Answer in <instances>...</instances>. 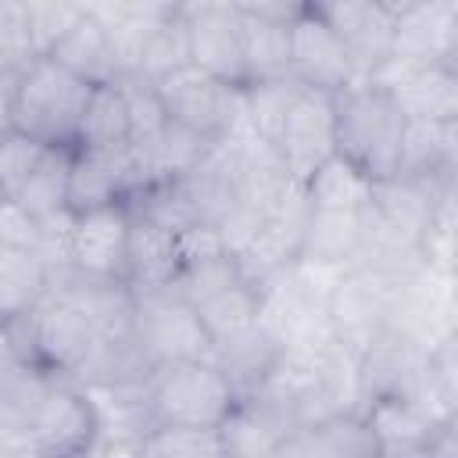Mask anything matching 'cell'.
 <instances>
[{
    "instance_id": "28",
    "label": "cell",
    "mask_w": 458,
    "mask_h": 458,
    "mask_svg": "<svg viewBox=\"0 0 458 458\" xmlns=\"http://www.w3.org/2000/svg\"><path fill=\"white\" fill-rule=\"evenodd\" d=\"M50 290V276L32 250L0 247V326L25 318Z\"/></svg>"
},
{
    "instance_id": "45",
    "label": "cell",
    "mask_w": 458,
    "mask_h": 458,
    "mask_svg": "<svg viewBox=\"0 0 458 458\" xmlns=\"http://www.w3.org/2000/svg\"><path fill=\"white\" fill-rule=\"evenodd\" d=\"M18 75H21V72H18ZM18 75L0 72V132L11 129V107H14V82H18Z\"/></svg>"
},
{
    "instance_id": "13",
    "label": "cell",
    "mask_w": 458,
    "mask_h": 458,
    "mask_svg": "<svg viewBox=\"0 0 458 458\" xmlns=\"http://www.w3.org/2000/svg\"><path fill=\"white\" fill-rule=\"evenodd\" d=\"M276 154L286 165L293 182H308V175L336 154V100L326 89H304L290 107L279 136Z\"/></svg>"
},
{
    "instance_id": "7",
    "label": "cell",
    "mask_w": 458,
    "mask_h": 458,
    "mask_svg": "<svg viewBox=\"0 0 458 458\" xmlns=\"http://www.w3.org/2000/svg\"><path fill=\"white\" fill-rule=\"evenodd\" d=\"M401 276L404 272H383V268H369V265L347 268L336 279L329 304H326V318H329L333 336L340 344L361 351L376 333H383L390 326L394 290H397Z\"/></svg>"
},
{
    "instance_id": "11",
    "label": "cell",
    "mask_w": 458,
    "mask_h": 458,
    "mask_svg": "<svg viewBox=\"0 0 458 458\" xmlns=\"http://www.w3.org/2000/svg\"><path fill=\"white\" fill-rule=\"evenodd\" d=\"M429 351L433 347H422L390 326L383 333H376L358 351V415L372 401H386V397L415 401Z\"/></svg>"
},
{
    "instance_id": "36",
    "label": "cell",
    "mask_w": 458,
    "mask_h": 458,
    "mask_svg": "<svg viewBox=\"0 0 458 458\" xmlns=\"http://www.w3.org/2000/svg\"><path fill=\"white\" fill-rule=\"evenodd\" d=\"M118 86H122L125 111H129V147L136 150V157H143L157 143L161 129L168 125V114H165V107H161V100H157L150 82H143V79H118Z\"/></svg>"
},
{
    "instance_id": "39",
    "label": "cell",
    "mask_w": 458,
    "mask_h": 458,
    "mask_svg": "<svg viewBox=\"0 0 458 458\" xmlns=\"http://www.w3.org/2000/svg\"><path fill=\"white\" fill-rule=\"evenodd\" d=\"M458 215H454V190H444L429 211V222L419 236V261L433 272H447L454 276V229Z\"/></svg>"
},
{
    "instance_id": "9",
    "label": "cell",
    "mask_w": 458,
    "mask_h": 458,
    "mask_svg": "<svg viewBox=\"0 0 458 458\" xmlns=\"http://www.w3.org/2000/svg\"><path fill=\"white\" fill-rule=\"evenodd\" d=\"M454 276L433 272L426 265H415L397 279L394 308H390V329L411 336L422 347H437L454 336Z\"/></svg>"
},
{
    "instance_id": "26",
    "label": "cell",
    "mask_w": 458,
    "mask_h": 458,
    "mask_svg": "<svg viewBox=\"0 0 458 458\" xmlns=\"http://www.w3.org/2000/svg\"><path fill=\"white\" fill-rule=\"evenodd\" d=\"M208 150H211V140H204V136H197L193 129H186V125H179V122L168 118V125L161 129L157 143L140 157L147 190L175 186L179 179H186V175L204 161ZM140 197H143V193H140Z\"/></svg>"
},
{
    "instance_id": "10",
    "label": "cell",
    "mask_w": 458,
    "mask_h": 458,
    "mask_svg": "<svg viewBox=\"0 0 458 458\" xmlns=\"http://www.w3.org/2000/svg\"><path fill=\"white\" fill-rule=\"evenodd\" d=\"M372 86L386 89L404 122H458V64H404L397 57L383 61Z\"/></svg>"
},
{
    "instance_id": "6",
    "label": "cell",
    "mask_w": 458,
    "mask_h": 458,
    "mask_svg": "<svg viewBox=\"0 0 458 458\" xmlns=\"http://www.w3.org/2000/svg\"><path fill=\"white\" fill-rule=\"evenodd\" d=\"M165 114L197 136L218 143L243 125V86H229L193 64L154 82Z\"/></svg>"
},
{
    "instance_id": "2",
    "label": "cell",
    "mask_w": 458,
    "mask_h": 458,
    "mask_svg": "<svg viewBox=\"0 0 458 458\" xmlns=\"http://www.w3.org/2000/svg\"><path fill=\"white\" fill-rule=\"evenodd\" d=\"M89 93L93 82L79 79L50 57H36L14 82L11 129L43 147H75Z\"/></svg>"
},
{
    "instance_id": "25",
    "label": "cell",
    "mask_w": 458,
    "mask_h": 458,
    "mask_svg": "<svg viewBox=\"0 0 458 458\" xmlns=\"http://www.w3.org/2000/svg\"><path fill=\"white\" fill-rule=\"evenodd\" d=\"M304 197L311 204V211H340V215H361L372 200V179L354 168L351 161H344L340 154H333L329 161H322L308 182H304Z\"/></svg>"
},
{
    "instance_id": "42",
    "label": "cell",
    "mask_w": 458,
    "mask_h": 458,
    "mask_svg": "<svg viewBox=\"0 0 458 458\" xmlns=\"http://www.w3.org/2000/svg\"><path fill=\"white\" fill-rule=\"evenodd\" d=\"M43 154H47L43 143H36V140H29L14 129L0 132V193L14 197L18 186L29 179V172L39 165Z\"/></svg>"
},
{
    "instance_id": "33",
    "label": "cell",
    "mask_w": 458,
    "mask_h": 458,
    "mask_svg": "<svg viewBox=\"0 0 458 458\" xmlns=\"http://www.w3.org/2000/svg\"><path fill=\"white\" fill-rule=\"evenodd\" d=\"M365 426L372 429L379 451L386 447H408V444H426L433 433V419L408 397H386V401H372L361 411Z\"/></svg>"
},
{
    "instance_id": "3",
    "label": "cell",
    "mask_w": 458,
    "mask_h": 458,
    "mask_svg": "<svg viewBox=\"0 0 458 458\" xmlns=\"http://www.w3.org/2000/svg\"><path fill=\"white\" fill-rule=\"evenodd\" d=\"M236 404H240L236 386L211 358L161 365L147 379L150 426L222 429L225 419L236 411Z\"/></svg>"
},
{
    "instance_id": "49",
    "label": "cell",
    "mask_w": 458,
    "mask_h": 458,
    "mask_svg": "<svg viewBox=\"0 0 458 458\" xmlns=\"http://www.w3.org/2000/svg\"><path fill=\"white\" fill-rule=\"evenodd\" d=\"M372 458H379V454H372Z\"/></svg>"
},
{
    "instance_id": "35",
    "label": "cell",
    "mask_w": 458,
    "mask_h": 458,
    "mask_svg": "<svg viewBox=\"0 0 458 458\" xmlns=\"http://www.w3.org/2000/svg\"><path fill=\"white\" fill-rule=\"evenodd\" d=\"M129 458H225L218 429L150 426L129 451Z\"/></svg>"
},
{
    "instance_id": "8",
    "label": "cell",
    "mask_w": 458,
    "mask_h": 458,
    "mask_svg": "<svg viewBox=\"0 0 458 458\" xmlns=\"http://www.w3.org/2000/svg\"><path fill=\"white\" fill-rule=\"evenodd\" d=\"M97 444H100V415L89 390L57 376L29 426V447L39 458H82Z\"/></svg>"
},
{
    "instance_id": "47",
    "label": "cell",
    "mask_w": 458,
    "mask_h": 458,
    "mask_svg": "<svg viewBox=\"0 0 458 458\" xmlns=\"http://www.w3.org/2000/svg\"><path fill=\"white\" fill-rule=\"evenodd\" d=\"M0 458H39L32 447H21V451H0Z\"/></svg>"
},
{
    "instance_id": "46",
    "label": "cell",
    "mask_w": 458,
    "mask_h": 458,
    "mask_svg": "<svg viewBox=\"0 0 458 458\" xmlns=\"http://www.w3.org/2000/svg\"><path fill=\"white\" fill-rule=\"evenodd\" d=\"M379 458H429L426 444H408V447H386L379 451Z\"/></svg>"
},
{
    "instance_id": "48",
    "label": "cell",
    "mask_w": 458,
    "mask_h": 458,
    "mask_svg": "<svg viewBox=\"0 0 458 458\" xmlns=\"http://www.w3.org/2000/svg\"><path fill=\"white\" fill-rule=\"evenodd\" d=\"M247 458H283V454H279V447H276V451H261V454H247Z\"/></svg>"
},
{
    "instance_id": "44",
    "label": "cell",
    "mask_w": 458,
    "mask_h": 458,
    "mask_svg": "<svg viewBox=\"0 0 458 458\" xmlns=\"http://www.w3.org/2000/svg\"><path fill=\"white\" fill-rule=\"evenodd\" d=\"M426 454L429 458H458V415L433 426V433L426 440Z\"/></svg>"
},
{
    "instance_id": "18",
    "label": "cell",
    "mask_w": 458,
    "mask_h": 458,
    "mask_svg": "<svg viewBox=\"0 0 458 458\" xmlns=\"http://www.w3.org/2000/svg\"><path fill=\"white\" fill-rule=\"evenodd\" d=\"M129 204H107L86 215H75L72 229V272L89 279L125 283V250H129Z\"/></svg>"
},
{
    "instance_id": "21",
    "label": "cell",
    "mask_w": 458,
    "mask_h": 458,
    "mask_svg": "<svg viewBox=\"0 0 458 458\" xmlns=\"http://www.w3.org/2000/svg\"><path fill=\"white\" fill-rule=\"evenodd\" d=\"M54 379L57 376L18 354L0 361V451L29 447V426Z\"/></svg>"
},
{
    "instance_id": "12",
    "label": "cell",
    "mask_w": 458,
    "mask_h": 458,
    "mask_svg": "<svg viewBox=\"0 0 458 458\" xmlns=\"http://www.w3.org/2000/svg\"><path fill=\"white\" fill-rule=\"evenodd\" d=\"M394 54L404 64H458V0H390Z\"/></svg>"
},
{
    "instance_id": "40",
    "label": "cell",
    "mask_w": 458,
    "mask_h": 458,
    "mask_svg": "<svg viewBox=\"0 0 458 458\" xmlns=\"http://www.w3.org/2000/svg\"><path fill=\"white\" fill-rule=\"evenodd\" d=\"M36 61L21 0H0V72L18 75Z\"/></svg>"
},
{
    "instance_id": "5",
    "label": "cell",
    "mask_w": 458,
    "mask_h": 458,
    "mask_svg": "<svg viewBox=\"0 0 458 458\" xmlns=\"http://www.w3.org/2000/svg\"><path fill=\"white\" fill-rule=\"evenodd\" d=\"M132 340L150 369L175 361L211 358V336L197 315V308L175 290L136 293L132 308Z\"/></svg>"
},
{
    "instance_id": "14",
    "label": "cell",
    "mask_w": 458,
    "mask_h": 458,
    "mask_svg": "<svg viewBox=\"0 0 458 458\" xmlns=\"http://www.w3.org/2000/svg\"><path fill=\"white\" fill-rule=\"evenodd\" d=\"M182 25H186V47L190 64L229 82L243 86V50H240V14L236 4L200 0V4H179Z\"/></svg>"
},
{
    "instance_id": "31",
    "label": "cell",
    "mask_w": 458,
    "mask_h": 458,
    "mask_svg": "<svg viewBox=\"0 0 458 458\" xmlns=\"http://www.w3.org/2000/svg\"><path fill=\"white\" fill-rule=\"evenodd\" d=\"M197 315L211 336V347L215 344H225V340H236L250 329H258V315H261V293L254 283L240 279L233 286H225L222 293L208 297L204 304H197Z\"/></svg>"
},
{
    "instance_id": "22",
    "label": "cell",
    "mask_w": 458,
    "mask_h": 458,
    "mask_svg": "<svg viewBox=\"0 0 458 458\" xmlns=\"http://www.w3.org/2000/svg\"><path fill=\"white\" fill-rule=\"evenodd\" d=\"M458 168V122H404L397 175L433 190L454 186Z\"/></svg>"
},
{
    "instance_id": "1",
    "label": "cell",
    "mask_w": 458,
    "mask_h": 458,
    "mask_svg": "<svg viewBox=\"0 0 458 458\" xmlns=\"http://www.w3.org/2000/svg\"><path fill=\"white\" fill-rule=\"evenodd\" d=\"M336 100V154L361 168L372 182L394 179L401 161L404 118L390 93L358 79L333 93Z\"/></svg>"
},
{
    "instance_id": "38",
    "label": "cell",
    "mask_w": 458,
    "mask_h": 458,
    "mask_svg": "<svg viewBox=\"0 0 458 458\" xmlns=\"http://www.w3.org/2000/svg\"><path fill=\"white\" fill-rule=\"evenodd\" d=\"M240 279H243V272H240L236 258H233L229 250H218V254H208V258L186 261L172 290H175L179 297H186V301L197 308V304H204L208 297L222 293L225 286L240 283Z\"/></svg>"
},
{
    "instance_id": "30",
    "label": "cell",
    "mask_w": 458,
    "mask_h": 458,
    "mask_svg": "<svg viewBox=\"0 0 458 458\" xmlns=\"http://www.w3.org/2000/svg\"><path fill=\"white\" fill-rule=\"evenodd\" d=\"M308 86L297 82L293 75H272V79H254L243 86V125L265 140V143H276L290 107L297 104V97L304 93Z\"/></svg>"
},
{
    "instance_id": "17",
    "label": "cell",
    "mask_w": 458,
    "mask_h": 458,
    "mask_svg": "<svg viewBox=\"0 0 458 458\" xmlns=\"http://www.w3.org/2000/svg\"><path fill=\"white\" fill-rule=\"evenodd\" d=\"M308 215H311V204L304 197V186L297 182L268 215L265 222L258 225L254 240L243 247V254L236 258L240 272L247 283H261L268 279L272 272L286 268L290 261H297L301 254V236H304V225H308Z\"/></svg>"
},
{
    "instance_id": "20",
    "label": "cell",
    "mask_w": 458,
    "mask_h": 458,
    "mask_svg": "<svg viewBox=\"0 0 458 458\" xmlns=\"http://www.w3.org/2000/svg\"><path fill=\"white\" fill-rule=\"evenodd\" d=\"M132 208V204H129ZM182 272V247L179 233L168 229L165 222L143 215L132 208V225H129V250H125V283L132 293H150V290H172Z\"/></svg>"
},
{
    "instance_id": "27",
    "label": "cell",
    "mask_w": 458,
    "mask_h": 458,
    "mask_svg": "<svg viewBox=\"0 0 458 458\" xmlns=\"http://www.w3.org/2000/svg\"><path fill=\"white\" fill-rule=\"evenodd\" d=\"M75 150H104V154L132 150L129 147V111H125V97H122L118 82L93 86L86 114L79 122Z\"/></svg>"
},
{
    "instance_id": "41",
    "label": "cell",
    "mask_w": 458,
    "mask_h": 458,
    "mask_svg": "<svg viewBox=\"0 0 458 458\" xmlns=\"http://www.w3.org/2000/svg\"><path fill=\"white\" fill-rule=\"evenodd\" d=\"M72 229H75V215L72 211H57L39 218V236L32 254L39 258V265L47 268V276H61L72 268Z\"/></svg>"
},
{
    "instance_id": "19",
    "label": "cell",
    "mask_w": 458,
    "mask_h": 458,
    "mask_svg": "<svg viewBox=\"0 0 458 458\" xmlns=\"http://www.w3.org/2000/svg\"><path fill=\"white\" fill-rule=\"evenodd\" d=\"M236 14H240V50H243L247 82L290 75V18L297 14V4L240 0Z\"/></svg>"
},
{
    "instance_id": "24",
    "label": "cell",
    "mask_w": 458,
    "mask_h": 458,
    "mask_svg": "<svg viewBox=\"0 0 458 458\" xmlns=\"http://www.w3.org/2000/svg\"><path fill=\"white\" fill-rule=\"evenodd\" d=\"M297 258L326 268H354L361 258V215L311 211Z\"/></svg>"
},
{
    "instance_id": "15",
    "label": "cell",
    "mask_w": 458,
    "mask_h": 458,
    "mask_svg": "<svg viewBox=\"0 0 458 458\" xmlns=\"http://www.w3.org/2000/svg\"><path fill=\"white\" fill-rule=\"evenodd\" d=\"M290 75L308 89L326 93H336L361 79L351 54L322 21L315 4H297V14L290 18Z\"/></svg>"
},
{
    "instance_id": "32",
    "label": "cell",
    "mask_w": 458,
    "mask_h": 458,
    "mask_svg": "<svg viewBox=\"0 0 458 458\" xmlns=\"http://www.w3.org/2000/svg\"><path fill=\"white\" fill-rule=\"evenodd\" d=\"M68 172H72V147H47L39 165L18 186L14 200L36 218L68 211Z\"/></svg>"
},
{
    "instance_id": "34",
    "label": "cell",
    "mask_w": 458,
    "mask_h": 458,
    "mask_svg": "<svg viewBox=\"0 0 458 458\" xmlns=\"http://www.w3.org/2000/svg\"><path fill=\"white\" fill-rule=\"evenodd\" d=\"M190 64V47H186V25H182V14H179V4L172 7L168 18H161L143 50H140V61H136V75L132 79H143V82H161L165 75L179 72Z\"/></svg>"
},
{
    "instance_id": "16",
    "label": "cell",
    "mask_w": 458,
    "mask_h": 458,
    "mask_svg": "<svg viewBox=\"0 0 458 458\" xmlns=\"http://www.w3.org/2000/svg\"><path fill=\"white\" fill-rule=\"evenodd\" d=\"M322 21L336 32L361 79H369L394 54V4L390 0H315Z\"/></svg>"
},
{
    "instance_id": "37",
    "label": "cell",
    "mask_w": 458,
    "mask_h": 458,
    "mask_svg": "<svg viewBox=\"0 0 458 458\" xmlns=\"http://www.w3.org/2000/svg\"><path fill=\"white\" fill-rule=\"evenodd\" d=\"M29 43L36 57H50L54 47L72 32V25L82 18V4L75 0H21Z\"/></svg>"
},
{
    "instance_id": "4",
    "label": "cell",
    "mask_w": 458,
    "mask_h": 458,
    "mask_svg": "<svg viewBox=\"0 0 458 458\" xmlns=\"http://www.w3.org/2000/svg\"><path fill=\"white\" fill-rule=\"evenodd\" d=\"M7 333H11L18 358H25L61 379H72L97 344V329L89 326V318L75 304H68L64 297L50 293V290L25 318L11 322Z\"/></svg>"
},
{
    "instance_id": "43",
    "label": "cell",
    "mask_w": 458,
    "mask_h": 458,
    "mask_svg": "<svg viewBox=\"0 0 458 458\" xmlns=\"http://www.w3.org/2000/svg\"><path fill=\"white\" fill-rule=\"evenodd\" d=\"M36 236H39V218L32 211H25L14 197L0 193V247L32 250Z\"/></svg>"
},
{
    "instance_id": "29",
    "label": "cell",
    "mask_w": 458,
    "mask_h": 458,
    "mask_svg": "<svg viewBox=\"0 0 458 458\" xmlns=\"http://www.w3.org/2000/svg\"><path fill=\"white\" fill-rule=\"evenodd\" d=\"M276 358H279V347L265 336L261 326L243 333V336H236V340H225V344L211 347V361L229 376V383L236 386L240 401L250 397L265 383V376L272 372Z\"/></svg>"
},
{
    "instance_id": "23",
    "label": "cell",
    "mask_w": 458,
    "mask_h": 458,
    "mask_svg": "<svg viewBox=\"0 0 458 458\" xmlns=\"http://www.w3.org/2000/svg\"><path fill=\"white\" fill-rule=\"evenodd\" d=\"M50 61H57L61 68L75 72L79 79L104 86V82H118V64H114V50L107 39V29L89 14V7L82 4V18L72 25V32L54 47Z\"/></svg>"
}]
</instances>
